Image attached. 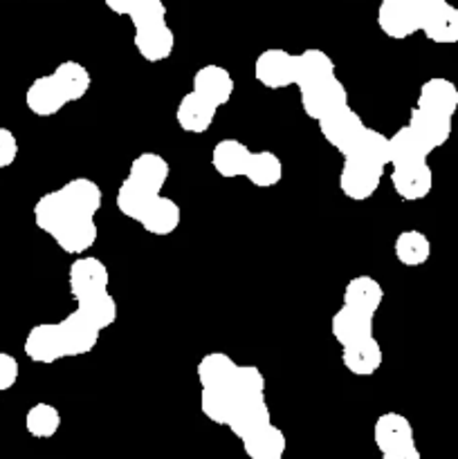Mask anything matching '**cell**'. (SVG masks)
<instances>
[{"label":"cell","instance_id":"cell-41","mask_svg":"<svg viewBox=\"0 0 458 459\" xmlns=\"http://www.w3.org/2000/svg\"><path fill=\"white\" fill-rule=\"evenodd\" d=\"M128 18L133 21L135 31L162 25V22H166L164 0H137V4L128 13Z\"/></svg>","mask_w":458,"mask_h":459},{"label":"cell","instance_id":"cell-35","mask_svg":"<svg viewBox=\"0 0 458 459\" xmlns=\"http://www.w3.org/2000/svg\"><path fill=\"white\" fill-rule=\"evenodd\" d=\"M431 255V242L422 231L409 229L395 238V258L404 264V267H420L429 260Z\"/></svg>","mask_w":458,"mask_h":459},{"label":"cell","instance_id":"cell-38","mask_svg":"<svg viewBox=\"0 0 458 459\" xmlns=\"http://www.w3.org/2000/svg\"><path fill=\"white\" fill-rule=\"evenodd\" d=\"M25 429L31 437L49 439L61 429V415L52 403H34L25 415Z\"/></svg>","mask_w":458,"mask_h":459},{"label":"cell","instance_id":"cell-29","mask_svg":"<svg viewBox=\"0 0 458 459\" xmlns=\"http://www.w3.org/2000/svg\"><path fill=\"white\" fill-rule=\"evenodd\" d=\"M225 390L236 403L260 402L265 399V377L256 366H238Z\"/></svg>","mask_w":458,"mask_h":459},{"label":"cell","instance_id":"cell-15","mask_svg":"<svg viewBox=\"0 0 458 459\" xmlns=\"http://www.w3.org/2000/svg\"><path fill=\"white\" fill-rule=\"evenodd\" d=\"M216 112H218V108L214 103L198 97L191 90V92H187L180 99L178 110H175V121H178V126L184 133L202 134L211 128V124L216 119Z\"/></svg>","mask_w":458,"mask_h":459},{"label":"cell","instance_id":"cell-21","mask_svg":"<svg viewBox=\"0 0 458 459\" xmlns=\"http://www.w3.org/2000/svg\"><path fill=\"white\" fill-rule=\"evenodd\" d=\"M251 151L238 139H223L211 151V164L220 178H245Z\"/></svg>","mask_w":458,"mask_h":459},{"label":"cell","instance_id":"cell-13","mask_svg":"<svg viewBox=\"0 0 458 459\" xmlns=\"http://www.w3.org/2000/svg\"><path fill=\"white\" fill-rule=\"evenodd\" d=\"M58 330H61L67 357H81V354L92 352L94 345H97L99 341V330L79 312V309L67 314V316L58 323Z\"/></svg>","mask_w":458,"mask_h":459},{"label":"cell","instance_id":"cell-5","mask_svg":"<svg viewBox=\"0 0 458 459\" xmlns=\"http://www.w3.org/2000/svg\"><path fill=\"white\" fill-rule=\"evenodd\" d=\"M254 76L260 85L269 90L295 85V54L278 48L265 49L256 58Z\"/></svg>","mask_w":458,"mask_h":459},{"label":"cell","instance_id":"cell-46","mask_svg":"<svg viewBox=\"0 0 458 459\" xmlns=\"http://www.w3.org/2000/svg\"><path fill=\"white\" fill-rule=\"evenodd\" d=\"M103 3H106L110 12L119 13V16H128L135 4H137V0H103Z\"/></svg>","mask_w":458,"mask_h":459},{"label":"cell","instance_id":"cell-20","mask_svg":"<svg viewBox=\"0 0 458 459\" xmlns=\"http://www.w3.org/2000/svg\"><path fill=\"white\" fill-rule=\"evenodd\" d=\"M135 49L139 52V56L148 63H160L166 61L171 56L175 48V34L171 31V27L166 22L155 27H146V30L135 31Z\"/></svg>","mask_w":458,"mask_h":459},{"label":"cell","instance_id":"cell-19","mask_svg":"<svg viewBox=\"0 0 458 459\" xmlns=\"http://www.w3.org/2000/svg\"><path fill=\"white\" fill-rule=\"evenodd\" d=\"M268 426H272V412H269V406L265 403V399H260V402L236 403V411H233L232 420H229V430L241 442L250 439L251 435L260 433Z\"/></svg>","mask_w":458,"mask_h":459},{"label":"cell","instance_id":"cell-30","mask_svg":"<svg viewBox=\"0 0 458 459\" xmlns=\"http://www.w3.org/2000/svg\"><path fill=\"white\" fill-rule=\"evenodd\" d=\"M61 193L66 195L67 204L75 213L94 215L101 209V188L88 178L70 179L66 186H61Z\"/></svg>","mask_w":458,"mask_h":459},{"label":"cell","instance_id":"cell-34","mask_svg":"<svg viewBox=\"0 0 458 459\" xmlns=\"http://www.w3.org/2000/svg\"><path fill=\"white\" fill-rule=\"evenodd\" d=\"M245 178L259 188L277 186L283 178L281 160H278V155H274L272 151L251 152L250 164H247V170H245Z\"/></svg>","mask_w":458,"mask_h":459},{"label":"cell","instance_id":"cell-14","mask_svg":"<svg viewBox=\"0 0 458 459\" xmlns=\"http://www.w3.org/2000/svg\"><path fill=\"white\" fill-rule=\"evenodd\" d=\"M418 108L452 119L454 112L458 110L456 83L449 79H443V76H434V79L425 81L420 88V94H418Z\"/></svg>","mask_w":458,"mask_h":459},{"label":"cell","instance_id":"cell-3","mask_svg":"<svg viewBox=\"0 0 458 459\" xmlns=\"http://www.w3.org/2000/svg\"><path fill=\"white\" fill-rule=\"evenodd\" d=\"M301 94V108L314 121H323L328 117L348 108V90L339 79H330L326 83L310 88Z\"/></svg>","mask_w":458,"mask_h":459},{"label":"cell","instance_id":"cell-32","mask_svg":"<svg viewBox=\"0 0 458 459\" xmlns=\"http://www.w3.org/2000/svg\"><path fill=\"white\" fill-rule=\"evenodd\" d=\"M157 197L160 195L151 193L148 188L139 186L135 179L126 178L124 182H121L119 191H117V209H119L121 215H126V218L130 220H137L139 222Z\"/></svg>","mask_w":458,"mask_h":459},{"label":"cell","instance_id":"cell-26","mask_svg":"<svg viewBox=\"0 0 458 459\" xmlns=\"http://www.w3.org/2000/svg\"><path fill=\"white\" fill-rule=\"evenodd\" d=\"M70 215H75V211L70 209L61 188H58V191L45 193V195L34 204L36 227H39L40 231L48 233V236H54V231H57Z\"/></svg>","mask_w":458,"mask_h":459},{"label":"cell","instance_id":"cell-39","mask_svg":"<svg viewBox=\"0 0 458 459\" xmlns=\"http://www.w3.org/2000/svg\"><path fill=\"white\" fill-rule=\"evenodd\" d=\"M76 309H79L99 332L106 330V327H110L112 323L117 321V303L108 291L92 296V299L79 300V303H76Z\"/></svg>","mask_w":458,"mask_h":459},{"label":"cell","instance_id":"cell-2","mask_svg":"<svg viewBox=\"0 0 458 459\" xmlns=\"http://www.w3.org/2000/svg\"><path fill=\"white\" fill-rule=\"evenodd\" d=\"M382 175H384L382 166H373L368 161L346 157L339 173V191L348 200L364 202L375 195L382 184Z\"/></svg>","mask_w":458,"mask_h":459},{"label":"cell","instance_id":"cell-33","mask_svg":"<svg viewBox=\"0 0 458 459\" xmlns=\"http://www.w3.org/2000/svg\"><path fill=\"white\" fill-rule=\"evenodd\" d=\"M286 448V435H283V430L277 429L274 424L242 442V451H245V455L250 459H283Z\"/></svg>","mask_w":458,"mask_h":459},{"label":"cell","instance_id":"cell-10","mask_svg":"<svg viewBox=\"0 0 458 459\" xmlns=\"http://www.w3.org/2000/svg\"><path fill=\"white\" fill-rule=\"evenodd\" d=\"M391 184L400 200L404 202H418L425 200L434 188V170L427 164L404 166V169H393L391 173Z\"/></svg>","mask_w":458,"mask_h":459},{"label":"cell","instance_id":"cell-44","mask_svg":"<svg viewBox=\"0 0 458 459\" xmlns=\"http://www.w3.org/2000/svg\"><path fill=\"white\" fill-rule=\"evenodd\" d=\"M407 3L411 4L413 13H416L418 21H420V30H422V25L427 22V18H431L440 7H445V4H447V0H407Z\"/></svg>","mask_w":458,"mask_h":459},{"label":"cell","instance_id":"cell-25","mask_svg":"<svg viewBox=\"0 0 458 459\" xmlns=\"http://www.w3.org/2000/svg\"><path fill=\"white\" fill-rule=\"evenodd\" d=\"M330 332H332V339H335L341 348H346V345H353V343H359V341L371 339L373 318L353 312V309L348 307H341L339 312L332 316Z\"/></svg>","mask_w":458,"mask_h":459},{"label":"cell","instance_id":"cell-1","mask_svg":"<svg viewBox=\"0 0 458 459\" xmlns=\"http://www.w3.org/2000/svg\"><path fill=\"white\" fill-rule=\"evenodd\" d=\"M108 282H110L108 267L99 258H92V255L76 258L70 264V272H67V285H70V294L76 303L108 291Z\"/></svg>","mask_w":458,"mask_h":459},{"label":"cell","instance_id":"cell-37","mask_svg":"<svg viewBox=\"0 0 458 459\" xmlns=\"http://www.w3.org/2000/svg\"><path fill=\"white\" fill-rule=\"evenodd\" d=\"M348 157H355V160L368 161L373 166H382L384 169L386 164H391V142L384 133L380 130L366 128L364 134L359 137V142L355 143V148L350 151Z\"/></svg>","mask_w":458,"mask_h":459},{"label":"cell","instance_id":"cell-17","mask_svg":"<svg viewBox=\"0 0 458 459\" xmlns=\"http://www.w3.org/2000/svg\"><path fill=\"white\" fill-rule=\"evenodd\" d=\"M25 103L36 117H52L67 106V99L54 81V76L48 74L31 81L25 94Z\"/></svg>","mask_w":458,"mask_h":459},{"label":"cell","instance_id":"cell-42","mask_svg":"<svg viewBox=\"0 0 458 459\" xmlns=\"http://www.w3.org/2000/svg\"><path fill=\"white\" fill-rule=\"evenodd\" d=\"M18 375H21V366H18L16 359L7 352H0V393L13 388Z\"/></svg>","mask_w":458,"mask_h":459},{"label":"cell","instance_id":"cell-22","mask_svg":"<svg viewBox=\"0 0 458 459\" xmlns=\"http://www.w3.org/2000/svg\"><path fill=\"white\" fill-rule=\"evenodd\" d=\"M169 161L162 155H157V152H139V155L130 161L128 169V178L135 179L139 186L155 193V195H160L162 186H164L166 179H169Z\"/></svg>","mask_w":458,"mask_h":459},{"label":"cell","instance_id":"cell-40","mask_svg":"<svg viewBox=\"0 0 458 459\" xmlns=\"http://www.w3.org/2000/svg\"><path fill=\"white\" fill-rule=\"evenodd\" d=\"M200 411L209 421L218 426H229L233 411H236V402L227 390H202L200 394Z\"/></svg>","mask_w":458,"mask_h":459},{"label":"cell","instance_id":"cell-43","mask_svg":"<svg viewBox=\"0 0 458 459\" xmlns=\"http://www.w3.org/2000/svg\"><path fill=\"white\" fill-rule=\"evenodd\" d=\"M18 157V139L9 128H0V169H7Z\"/></svg>","mask_w":458,"mask_h":459},{"label":"cell","instance_id":"cell-28","mask_svg":"<svg viewBox=\"0 0 458 459\" xmlns=\"http://www.w3.org/2000/svg\"><path fill=\"white\" fill-rule=\"evenodd\" d=\"M236 368V361L229 354L209 352L198 363V381H200L202 390H223L227 388Z\"/></svg>","mask_w":458,"mask_h":459},{"label":"cell","instance_id":"cell-47","mask_svg":"<svg viewBox=\"0 0 458 459\" xmlns=\"http://www.w3.org/2000/svg\"><path fill=\"white\" fill-rule=\"evenodd\" d=\"M456 139H458V126H456Z\"/></svg>","mask_w":458,"mask_h":459},{"label":"cell","instance_id":"cell-36","mask_svg":"<svg viewBox=\"0 0 458 459\" xmlns=\"http://www.w3.org/2000/svg\"><path fill=\"white\" fill-rule=\"evenodd\" d=\"M422 34L431 40V43L452 45L458 43V7L454 4H445L427 22L422 25Z\"/></svg>","mask_w":458,"mask_h":459},{"label":"cell","instance_id":"cell-12","mask_svg":"<svg viewBox=\"0 0 458 459\" xmlns=\"http://www.w3.org/2000/svg\"><path fill=\"white\" fill-rule=\"evenodd\" d=\"M373 442L380 448V453L398 451V448L409 446L413 442V426L400 412H384L377 417L375 426H373Z\"/></svg>","mask_w":458,"mask_h":459},{"label":"cell","instance_id":"cell-45","mask_svg":"<svg viewBox=\"0 0 458 459\" xmlns=\"http://www.w3.org/2000/svg\"><path fill=\"white\" fill-rule=\"evenodd\" d=\"M382 459H422V455H420V451L416 448V444H409V446L398 448V451L384 453Z\"/></svg>","mask_w":458,"mask_h":459},{"label":"cell","instance_id":"cell-11","mask_svg":"<svg viewBox=\"0 0 458 459\" xmlns=\"http://www.w3.org/2000/svg\"><path fill=\"white\" fill-rule=\"evenodd\" d=\"M233 88H236V83H233L232 74L223 65H214V63L202 65L193 76V92L214 103L216 108L225 106L232 99Z\"/></svg>","mask_w":458,"mask_h":459},{"label":"cell","instance_id":"cell-16","mask_svg":"<svg viewBox=\"0 0 458 459\" xmlns=\"http://www.w3.org/2000/svg\"><path fill=\"white\" fill-rule=\"evenodd\" d=\"M384 300V290L380 282L371 276H355L350 278L344 290V307L353 312L364 314V316H375Z\"/></svg>","mask_w":458,"mask_h":459},{"label":"cell","instance_id":"cell-18","mask_svg":"<svg viewBox=\"0 0 458 459\" xmlns=\"http://www.w3.org/2000/svg\"><path fill=\"white\" fill-rule=\"evenodd\" d=\"M409 128L422 139L429 151L445 146L452 137V119L443 115H434V112H427L422 108H413L411 115H409Z\"/></svg>","mask_w":458,"mask_h":459},{"label":"cell","instance_id":"cell-24","mask_svg":"<svg viewBox=\"0 0 458 459\" xmlns=\"http://www.w3.org/2000/svg\"><path fill=\"white\" fill-rule=\"evenodd\" d=\"M391 142V166L393 169H404V166L425 164L429 157V148L422 143V139L413 133L409 126H402L389 137Z\"/></svg>","mask_w":458,"mask_h":459},{"label":"cell","instance_id":"cell-7","mask_svg":"<svg viewBox=\"0 0 458 459\" xmlns=\"http://www.w3.org/2000/svg\"><path fill=\"white\" fill-rule=\"evenodd\" d=\"M335 79V61L323 49H305L295 56V85L299 92Z\"/></svg>","mask_w":458,"mask_h":459},{"label":"cell","instance_id":"cell-27","mask_svg":"<svg viewBox=\"0 0 458 459\" xmlns=\"http://www.w3.org/2000/svg\"><path fill=\"white\" fill-rule=\"evenodd\" d=\"M180 220H182V209L180 204H175L171 197L160 195L151 204V209L146 211L139 224L144 227V231H148L151 236H171L175 229L180 227Z\"/></svg>","mask_w":458,"mask_h":459},{"label":"cell","instance_id":"cell-23","mask_svg":"<svg viewBox=\"0 0 458 459\" xmlns=\"http://www.w3.org/2000/svg\"><path fill=\"white\" fill-rule=\"evenodd\" d=\"M341 363L355 377H373L382 366V348L375 336L341 350Z\"/></svg>","mask_w":458,"mask_h":459},{"label":"cell","instance_id":"cell-31","mask_svg":"<svg viewBox=\"0 0 458 459\" xmlns=\"http://www.w3.org/2000/svg\"><path fill=\"white\" fill-rule=\"evenodd\" d=\"M52 76L58 83V88H61V92L66 94L67 103L84 99L85 94H88L90 85H92V76H90V72L85 70V65H81V63L76 61L58 63L57 70L52 72Z\"/></svg>","mask_w":458,"mask_h":459},{"label":"cell","instance_id":"cell-4","mask_svg":"<svg viewBox=\"0 0 458 459\" xmlns=\"http://www.w3.org/2000/svg\"><path fill=\"white\" fill-rule=\"evenodd\" d=\"M319 130H321V137L326 139L337 152L348 157L350 151L355 148V143L359 142V137H362L364 130H366V126H364V119L357 112L346 108V110L319 121Z\"/></svg>","mask_w":458,"mask_h":459},{"label":"cell","instance_id":"cell-9","mask_svg":"<svg viewBox=\"0 0 458 459\" xmlns=\"http://www.w3.org/2000/svg\"><path fill=\"white\" fill-rule=\"evenodd\" d=\"M377 25L389 39L402 40L420 31V21L407 0H382L377 9Z\"/></svg>","mask_w":458,"mask_h":459},{"label":"cell","instance_id":"cell-8","mask_svg":"<svg viewBox=\"0 0 458 459\" xmlns=\"http://www.w3.org/2000/svg\"><path fill=\"white\" fill-rule=\"evenodd\" d=\"M25 354L34 363H43V366H49V363H57L61 359H66L67 352L61 330H58V323L57 325H52V323H40V325L31 327L25 339Z\"/></svg>","mask_w":458,"mask_h":459},{"label":"cell","instance_id":"cell-6","mask_svg":"<svg viewBox=\"0 0 458 459\" xmlns=\"http://www.w3.org/2000/svg\"><path fill=\"white\" fill-rule=\"evenodd\" d=\"M97 236L99 229L94 224V215L75 213L54 231L52 238L58 245V249H63L66 254L79 255L85 254L97 242Z\"/></svg>","mask_w":458,"mask_h":459}]
</instances>
